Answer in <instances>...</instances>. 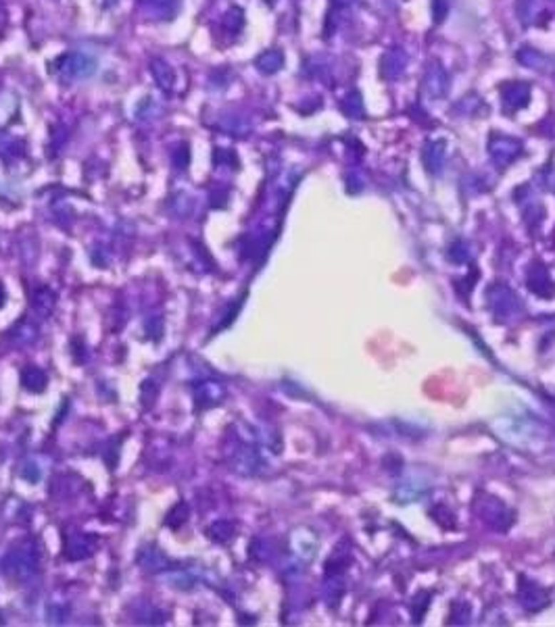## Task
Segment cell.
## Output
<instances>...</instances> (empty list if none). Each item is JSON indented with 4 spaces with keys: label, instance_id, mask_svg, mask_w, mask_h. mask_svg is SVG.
<instances>
[{
    "label": "cell",
    "instance_id": "cell-14",
    "mask_svg": "<svg viewBox=\"0 0 555 627\" xmlns=\"http://www.w3.org/2000/svg\"><path fill=\"white\" fill-rule=\"evenodd\" d=\"M255 67L265 76H274L284 67V55L280 51H265L255 58Z\"/></svg>",
    "mask_w": 555,
    "mask_h": 627
},
{
    "label": "cell",
    "instance_id": "cell-12",
    "mask_svg": "<svg viewBox=\"0 0 555 627\" xmlns=\"http://www.w3.org/2000/svg\"><path fill=\"white\" fill-rule=\"evenodd\" d=\"M528 288L539 296H545V299L554 296V281L543 265H534L528 271Z\"/></svg>",
    "mask_w": 555,
    "mask_h": 627
},
{
    "label": "cell",
    "instance_id": "cell-13",
    "mask_svg": "<svg viewBox=\"0 0 555 627\" xmlns=\"http://www.w3.org/2000/svg\"><path fill=\"white\" fill-rule=\"evenodd\" d=\"M444 142H428L422 152V163L428 169V173H441L444 167Z\"/></svg>",
    "mask_w": 555,
    "mask_h": 627
},
{
    "label": "cell",
    "instance_id": "cell-9",
    "mask_svg": "<svg viewBox=\"0 0 555 627\" xmlns=\"http://www.w3.org/2000/svg\"><path fill=\"white\" fill-rule=\"evenodd\" d=\"M501 100H503V109L507 113L524 109L530 103V86L526 82L505 83L501 88Z\"/></svg>",
    "mask_w": 555,
    "mask_h": 627
},
{
    "label": "cell",
    "instance_id": "cell-2",
    "mask_svg": "<svg viewBox=\"0 0 555 627\" xmlns=\"http://www.w3.org/2000/svg\"><path fill=\"white\" fill-rule=\"evenodd\" d=\"M225 457L230 467L243 475H257L263 467V459L255 444V436H232V448L230 452H225Z\"/></svg>",
    "mask_w": 555,
    "mask_h": 627
},
{
    "label": "cell",
    "instance_id": "cell-23",
    "mask_svg": "<svg viewBox=\"0 0 555 627\" xmlns=\"http://www.w3.org/2000/svg\"><path fill=\"white\" fill-rule=\"evenodd\" d=\"M4 300H6V292H4V286L0 284V309H2V304H4Z\"/></svg>",
    "mask_w": 555,
    "mask_h": 627
},
{
    "label": "cell",
    "instance_id": "cell-8",
    "mask_svg": "<svg viewBox=\"0 0 555 627\" xmlns=\"http://www.w3.org/2000/svg\"><path fill=\"white\" fill-rule=\"evenodd\" d=\"M518 600H520V604L526 608L528 613H536V611H541V608L547 606L549 596H547V592L539 584L528 581L526 577H522L520 579V588H518Z\"/></svg>",
    "mask_w": 555,
    "mask_h": 627
},
{
    "label": "cell",
    "instance_id": "cell-5",
    "mask_svg": "<svg viewBox=\"0 0 555 627\" xmlns=\"http://www.w3.org/2000/svg\"><path fill=\"white\" fill-rule=\"evenodd\" d=\"M522 142L509 136H493L489 140V155L493 163L497 167H507L511 165L520 155H522Z\"/></svg>",
    "mask_w": 555,
    "mask_h": 627
},
{
    "label": "cell",
    "instance_id": "cell-1",
    "mask_svg": "<svg viewBox=\"0 0 555 627\" xmlns=\"http://www.w3.org/2000/svg\"><path fill=\"white\" fill-rule=\"evenodd\" d=\"M2 571L13 581H28L40 571V548L34 540H24L11 548L2 561Z\"/></svg>",
    "mask_w": 555,
    "mask_h": 627
},
{
    "label": "cell",
    "instance_id": "cell-15",
    "mask_svg": "<svg viewBox=\"0 0 555 627\" xmlns=\"http://www.w3.org/2000/svg\"><path fill=\"white\" fill-rule=\"evenodd\" d=\"M151 73L155 78V82L159 83L161 90H171L173 83H175V73L173 69L167 65L163 58H153L151 61Z\"/></svg>",
    "mask_w": 555,
    "mask_h": 627
},
{
    "label": "cell",
    "instance_id": "cell-6",
    "mask_svg": "<svg viewBox=\"0 0 555 627\" xmlns=\"http://www.w3.org/2000/svg\"><path fill=\"white\" fill-rule=\"evenodd\" d=\"M424 90L430 98H444L449 92V76L441 63L432 61L424 73Z\"/></svg>",
    "mask_w": 555,
    "mask_h": 627
},
{
    "label": "cell",
    "instance_id": "cell-17",
    "mask_svg": "<svg viewBox=\"0 0 555 627\" xmlns=\"http://www.w3.org/2000/svg\"><path fill=\"white\" fill-rule=\"evenodd\" d=\"M340 110L349 117V119H361L363 117V103H361V96L357 92H349L342 103H340Z\"/></svg>",
    "mask_w": 555,
    "mask_h": 627
},
{
    "label": "cell",
    "instance_id": "cell-4",
    "mask_svg": "<svg viewBox=\"0 0 555 627\" xmlns=\"http://www.w3.org/2000/svg\"><path fill=\"white\" fill-rule=\"evenodd\" d=\"M476 511H478L480 517L484 519V523H489L497 532H505L509 527V523H511V515H509L507 507L501 500L493 498V496L478 498L476 500Z\"/></svg>",
    "mask_w": 555,
    "mask_h": 627
},
{
    "label": "cell",
    "instance_id": "cell-18",
    "mask_svg": "<svg viewBox=\"0 0 555 627\" xmlns=\"http://www.w3.org/2000/svg\"><path fill=\"white\" fill-rule=\"evenodd\" d=\"M236 534V525L232 521H218L209 527V536L211 540L220 542V544H225L228 540H232Z\"/></svg>",
    "mask_w": 555,
    "mask_h": 627
},
{
    "label": "cell",
    "instance_id": "cell-7",
    "mask_svg": "<svg viewBox=\"0 0 555 627\" xmlns=\"http://www.w3.org/2000/svg\"><path fill=\"white\" fill-rule=\"evenodd\" d=\"M96 538L92 534H82V532H76V534H69L65 536V556L69 561H80V559H88L94 554L96 550Z\"/></svg>",
    "mask_w": 555,
    "mask_h": 627
},
{
    "label": "cell",
    "instance_id": "cell-10",
    "mask_svg": "<svg viewBox=\"0 0 555 627\" xmlns=\"http://www.w3.org/2000/svg\"><path fill=\"white\" fill-rule=\"evenodd\" d=\"M407 67V55L403 48H390L380 58V76L385 80H399Z\"/></svg>",
    "mask_w": 555,
    "mask_h": 627
},
{
    "label": "cell",
    "instance_id": "cell-19",
    "mask_svg": "<svg viewBox=\"0 0 555 627\" xmlns=\"http://www.w3.org/2000/svg\"><path fill=\"white\" fill-rule=\"evenodd\" d=\"M518 61L528 69H545V65H547V58L534 48H520Z\"/></svg>",
    "mask_w": 555,
    "mask_h": 627
},
{
    "label": "cell",
    "instance_id": "cell-21",
    "mask_svg": "<svg viewBox=\"0 0 555 627\" xmlns=\"http://www.w3.org/2000/svg\"><path fill=\"white\" fill-rule=\"evenodd\" d=\"M447 15H449V0H434V2H432V17H434V24H443Z\"/></svg>",
    "mask_w": 555,
    "mask_h": 627
},
{
    "label": "cell",
    "instance_id": "cell-24",
    "mask_svg": "<svg viewBox=\"0 0 555 627\" xmlns=\"http://www.w3.org/2000/svg\"><path fill=\"white\" fill-rule=\"evenodd\" d=\"M351 2H355V0H332V4H338V6H347Z\"/></svg>",
    "mask_w": 555,
    "mask_h": 627
},
{
    "label": "cell",
    "instance_id": "cell-3",
    "mask_svg": "<svg viewBox=\"0 0 555 627\" xmlns=\"http://www.w3.org/2000/svg\"><path fill=\"white\" fill-rule=\"evenodd\" d=\"M53 73L58 76L63 82H73V80H86L94 73L96 69V63L94 58L88 55H80V53H69V55H63L56 58L55 63L51 65Z\"/></svg>",
    "mask_w": 555,
    "mask_h": 627
},
{
    "label": "cell",
    "instance_id": "cell-20",
    "mask_svg": "<svg viewBox=\"0 0 555 627\" xmlns=\"http://www.w3.org/2000/svg\"><path fill=\"white\" fill-rule=\"evenodd\" d=\"M223 28L228 29L230 33H238L243 26H245V13H243V9H238V6H232L225 15H223L222 19Z\"/></svg>",
    "mask_w": 555,
    "mask_h": 627
},
{
    "label": "cell",
    "instance_id": "cell-11",
    "mask_svg": "<svg viewBox=\"0 0 555 627\" xmlns=\"http://www.w3.org/2000/svg\"><path fill=\"white\" fill-rule=\"evenodd\" d=\"M489 299H491V309L497 317H509L518 309V299L507 286H495Z\"/></svg>",
    "mask_w": 555,
    "mask_h": 627
},
{
    "label": "cell",
    "instance_id": "cell-16",
    "mask_svg": "<svg viewBox=\"0 0 555 627\" xmlns=\"http://www.w3.org/2000/svg\"><path fill=\"white\" fill-rule=\"evenodd\" d=\"M21 383L28 388L29 392L40 394L46 388V373L42 369H38V367H28L21 373Z\"/></svg>",
    "mask_w": 555,
    "mask_h": 627
},
{
    "label": "cell",
    "instance_id": "cell-22",
    "mask_svg": "<svg viewBox=\"0 0 555 627\" xmlns=\"http://www.w3.org/2000/svg\"><path fill=\"white\" fill-rule=\"evenodd\" d=\"M146 4H151L153 9H159V11H167V6H175L178 0H142Z\"/></svg>",
    "mask_w": 555,
    "mask_h": 627
}]
</instances>
